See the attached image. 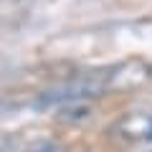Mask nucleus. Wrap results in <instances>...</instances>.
Returning a JSON list of instances; mask_svg holds the SVG:
<instances>
[{
    "mask_svg": "<svg viewBox=\"0 0 152 152\" xmlns=\"http://www.w3.org/2000/svg\"><path fill=\"white\" fill-rule=\"evenodd\" d=\"M107 84H109V74H84L79 79H71L66 84H58V86L43 91L38 96L36 107H53V104H64V102L71 104L86 96H99L107 89Z\"/></svg>",
    "mask_w": 152,
    "mask_h": 152,
    "instance_id": "1",
    "label": "nucleus"
}]
</instances>
